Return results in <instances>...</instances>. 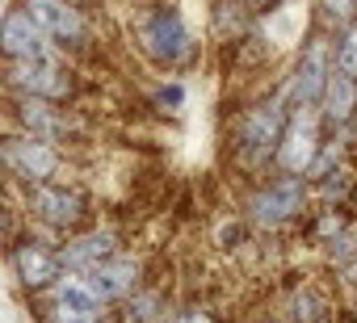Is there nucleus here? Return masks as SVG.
<instances>
[{
	"instance_id": "nucleus-11",
	"label": "nucleus",
	"mask_w": 357,
	"mask_h": 323,
	"mask_svg": "<svg viewBox=\"0 0 357 323\" xmlns=\"http://www.w3.org/2000/svg\"><path fill=\"white\" fill-rule=\"evenodd\" d=\"M282 130H286V109H282V101H265V105L240 113V122H236V147L257 151V155L278 151Z\"/></svg>"
},
{
	"instance_id": "nucleus-5",
	"label": "nucleus",
	"mask_w": 357,
	"mask_h": 323,
	"mask_svg": "<svg viewBox=\"0 0 357 323\" xmlns=\"http://www.w3.org/2000/svg\"><path fill=\"white\" fill-rule=\"evenodd\" d=\"M22 9L38 22V30L47 38H55L63 51H80L89 42V22H84V9L72 5V0H22Z\"/></svg>"
},
{
	"instance_id": "nucleus-19",
	"label": "nucleus",
	"mask_w": 357,
	"mask_h": 323,
	"mask_svg": "<svg viewBox=\"0 0 357 323\" xmlns=\"http://www.w3.org/2000/svg\"><path fill=\"white\" fill-rule=\"evenodd\" d=\"M332 63H336V72H349V76H357V17L340 30V38H336V47H332Z\"/></svg>"
},
{
	"instance_id": "nucleus-20",
	"label": "nucleus",
	"mask_w": 357,
	"mask_h": 323,
	"mask_svg": "<svg viewBox=\"0 0 357 323\" xmlns=\"http://www.w3.org/2000/svg\"><path fill=\"white\" fill-rule=\"evenodd\" d=\"M324 13H328V17L344 30V26L357 17V0H324Z\"/></svg>"
},
{
	"instance_id": "nucleus-9",
	"label": "nucleus",
	"mask_w": 357,
	"mask_h": 323,
	"mask_svg": "<svg viewBox=\"0 0 357 323\" xmlns=\"http://www.w3.org/2000/svg\"><path fill=\"white\" fill-rule=\"evenodd\" d=\"M0 59L22 63V59H51V42L38 30V22L17 5L0 17Z\"/></svg>"
},
{
	"instance_id": "nucleus-10",
	"label": "nucleus",
	"mask_w": 357,
	"mask_h": 323,
	"mask_svg": "<svg viewBox=\"0 0 357 323\" xmlns=\"http://www.w3.org/2000/svg\"><path fill=\"white\" fill-rule=\"evenodd\" d=\"M9 269L26 290H51L59 281V273H63V260L43 239H17L9 248Z\"/></svg>"
},
{
	"instance_id": "nucleus-22",
	"label": "nucleus",
	"mask_w": 357,
	"mask_h": 323,
	"mask_svg": "<svg viewBox=\"0 0 357 323\" xmlns=\"http://www.w3.org/2000/svg\"><path fill=\"white\" fill-rule=\"evenodd\" d=\"M176 323H215V319H211V310L190 306V310H181V319H176Z\"/></svg>"
},
{
	"instance_id": "nucleus-3",
	"label": "nucleus",
	"mask_w": 357,
	"mask_h": 323,
	"mask_svg": "<svg viewBox=\"0 0 357 323\" xmlns=\"http://www.w3.org/2000/svg\"><path fill=\"white\" fill-rule=\"evenodd\" d=\"M9 93H26V97H43V101H63L72 97L76 80L68 68H59L55 59H22V63H5L0 72Z\"/></svg>"
},
{
	"instance_id": "nucleus-16",
	"label": "nucleus",
	"mask_w": 357,
	"mask_h": 323,
	"mask_svg": "<svg viewBox=\"0 0 357 323\" xmlns=\"http://www.w3.org/2000/svg\"><path fill=\"white\" fill-rule=\"evenodd\" d=\"M97 319H101V302L84 285H63L55 294V323H97Z\"/></svg>"
},
{
	"instance_id": "nucleus-18",
	"label": "nucleus",
	"mask_w": 357,
	"mask_h": 323,
	"mask_svg": "<svg viewBox=\"0 0 357 323\" xmlns=\"http://www.w3.org/2000/svg\"><path fill=\"white\" fill-rule=\"evenodd\" d=\"M324 310H328V302H324V294L319 290H311V285H303V290H294L290 294V302H286V323H319L324 319Z\"/></svg>"
},
{
	"instance_id": "nucleus-1",
	"label": "nucleus",
	"mask_w": 357,
	"mask_h": 323,
	"mask_svg": "<svg viewBox=\"0 0 357 323\" xmlns=\"http://www.w3.org/2000/svg\"><path fill=\"white\" fill-rule=\"evenodd\" d=\"M135 42L160 68L181 63L194 51V38H190V30H185V22H181L176 9H151V13H143L139 26H135Z\"/></svg>"
},
{
	"instance_id": "nucleus-4",
	"label": "nucleus",
	"mask_w": 357,
	"mask_h": 323,
	"mask_svg": "<svg viewBox=\"0 0 357 323\" xmlns=\"http://www.w3.org/2000/svg\"><path fill=\"white\" fill-rule=\"evenodd\" d=\"M26 210H30V219L47 223V227H55V231H76V227L84 223V214H89V202H84V194L72 189V185L43 181V185H30Z\"/></svg>"
},
{
	"instance_id": "nucleus-14",
	"label": "nucleus",
	"mask_w": 357,
	"mask_h": 323,
	"mask_svg": "<svg viewBox=\"0 0 357 323\" xmlns=\"http://www.w3.org/2000/svg\"><path fill=\"white\" fill-rule=\"evenodd\" d=\"M109 256H118L114 231H89V235L72 239L68 248H59L63 269H76V273H84V269H93V265H101V260H109Z\"/></svg>"
},
{
	"instance_id": "nucleus-23",
	"label": "nucleus",
	"mask_w": 357,
	"mask_h": 323,
	"mask_svg": "<svg viewBox=\"0 0 357 323\" xmlns=\"http://www.w3.org/2000/svg\"><path fill=\"white\" fill-rule=\"evenodd\" d=\"M72 5H84V0H72Z\"/></svg>"
},
{
	"instance_id": "nucleus-12",
	"label": "nucleus",
	"mask_w": 357,
	"mask_h": 323,
	"mask_svg": "<svg viewBox=\"0 0 357 323\" xmlns=\"http://www.w3.org/2000/svg\"><path fill=\"white\" fill-rule=\"evenodd\" d=\"M315 147H319V134H315V118L311 109H294V118L286 122L282 139H278V159L286 173H307V164L315 159Z\"/></svg>"
},
{
	"instance_id": "nucleus-6",
	"label": "nucleus",
	"mask_w": 357,
	"mask_h": 323,
	"mask_svg": "<svg viewBox=\"0 0 357 323\" xmlns=\"http://www.w3.org/2000/svg\"><path fill=\"white\" fill-rule=\"evenodd\" d=\"M303 206H307V185H303V177H294V173H286V177L261 185V189L248 198V214H252V223H261V227H282V223L294 219Z\"/></svg>"
},
{
	"instance_id": "nucleus-2",
	"label": "nucleus",
	"mask_w": 357,
	"mask_h": 323,
	"mask_svg": "<svg viewBox=\"0 0 357 323\" xmlns=\"http://www.w3.org/2000/svg\"><path fill=\"white\" fill-rule=\"evenodd\" d=\"M0 173L22 185H43L59 173V151L47 139H34L26 130L0 134Z\"/></svg>"
},
{
	"instance_id": "nucleus-17",
	"label": "nucleus",
	"mask_w": 357,
	"mask_h": 323,
	"mask_svg": "<svg viewBox=\"0 0 357 323\" xmlns=\"http://www.w3.org/2000/svg\"><path fill=\"white\" fill-rule=\"evenodd\" d=\"M168 319V302L155 290H130L126 294V323H160Z\"/></svg>"
},
{
	"instance_id": "nucleus-8",
	"label": "nucleus",
	"mask_w": 357,
	"mask_h": 323,
	"mask_svg": "<svg viewBox=\"0 0 357 323\" xmlns=\"http://www.w3.org/2000/svg\"><path fill=\"white\" fill-rule=\"evenodd\" d=\"M328 72H332V47L324 38H311L294 76H290V101L294 109H315L324 101V88H328Z\"/></svg>"
},
{
	"instance_id": "nucleus-7",
	"label": "nucleus",
	"mask_w": 357,
	"mask_h": 323,
	"mask_svg": "<svg viewBox=\"0 0 357 323\" xmlns=\"http://www.w3.org/2000/svg\"><path fill=\"white\" fill-rule=\"evenodd\" d=\"M9 118L34 134V139H47V143H59L76 130V122L55 105V101H43V97H26V93H9Z\"/></svg>"
},
{
	"instance_id": "nucleus-15",
	"label": "nucleus",
	"mask_w": 357,
	"mask_h": 323,
	"mask_svg": "<svg viewBox=\"0 0 357 323\" xmlns=\"http://www.w3.org/2000/svg\"><path fill=\"white\" fill-rule=\"evenodd\" d=\"M357 109V76L349 72H328V88H324V118L336 126V122H349V113Z\"/></svg>"
},
{
	"instance_id": "nucleus-13",
	"label": "nucleus",
	"mask_w": 357,
	"mask_h": 323,
	"mask_svg": "<svg viewBox=\"0 0 357 323\" xmlns=\"http://www.w3.org/2000/svg\"><path fill=\"white\" fill-rule=\"evenodd\" d=\"M135 285H139V265L126 256H109V260L84 269V290L97 302H122Z\"/></svg>"
},
{
	"instance_id": "nucleus-21",
	"label": "nucleus",
	"mask_w": 357,
	"mask_h": 323,
	"mask_svg": "<svg viewBox=\"0 0 357 323\" xmlns=\"http://www.w3.org/2000/svg\"><path fill=\"white\" fill-rule=\"evenodd\" d=\"M185 101V88L181 84H172V88H160V105H168V109H176Z\"/></svg>"
}]
</instances>
